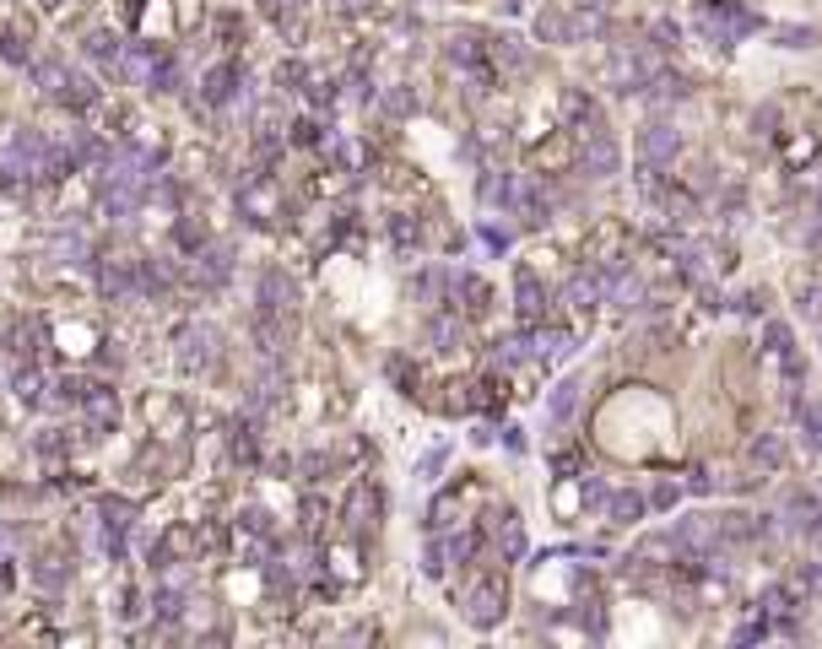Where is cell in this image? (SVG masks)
Listing matches in <instances>:
<instances>
[{"instance_id": "6da1fadb", "label": "cell", "mask_w": 822, "mask_h": 649, "mask_svg": "<svg viewBox=\"0 0 822 649\" xmlns=\"http://www.w3.org/2000/svg\"><path fill=\"white\" fill-rule=\"evenodd\" d=\"M38 179H49V141L38 130H11L0 141V184L6 190H28Z\"/></svg>"}, {"instance_id": "7a4b0ae2", "label": "cell", "mask_w": 822, "mask_h": 649, "mask_svg": "<svg viewBox=\"0 0 822 649\" xmlns=\"http://www.w3.org/2000/svg\"><path fill=\"white\" fill-rule=\"evenodd\" d=\"M698 28L709 33V44L731 49L747 33H758L763 17H758V11H741V6H725V0H704V6H698Z\"/></svg>"}, {"instance_id": "3957f363", "label": "cell", "mask_w": 822, "mask_h": 649, "mask_svg": "<svg viewBox=\"0 0 822 649\" xmlns=\"http://www.w3.org/2000/svg\"><path fill=\"white\" fill-rule=\"evenodd\" d=\"M460 612H466L471 628H498L503 612H509V590H503L498 574H476L466 595H460Z\"/></svg>"}, {"instance_id": "277c9868", "label": "cell", "mask_w": 822, "mask_h": 649, "mask_svg": "<svg viewBox=\"0 0 822 649\" xmlns=\"http://www.w3.org/2000/svg\"><path fill=\"white\" fill-rule=\"evenodd\" d=\"M174 347H179L174 357H179L184 374H206V368H217V347H222V336H217V325L190 320V325H179Z\"/></svg>"}, {"instance_id": "5b68a950", "label": "cell", "mask_w": 822, "mask_h": 649, "mask_svg": "<svg viewBox=\"0 0 822 649\" xmlns=\"http://www.w3.org/2000/svg\"><path fill=\"white\" fill-rule=\"evenodd\" d=\"M579 168H585L590 179H612L622 168V152H617V141L601 130V119H595V125H579Z\"/></svg>"}, {"instance_id": "8992f818", "label": "cell", "mask_w": 822, "mask_h": 649, "mask_svg": "<svg viewBox=\"0 0 822 649\" xmlns=\"http://www.w3.org/2000/svg\"><path fill=\"white\" fill-rule=\"evenodd\" d=\"M98 287H103V298H109V303L141 298V260H130V255H103V260H98Z\"/></svg>"}, {"instance_id": "52a82bcc", "label": "cell", "mask_w": 822, "mask_h": 649, "mask_svg": "<svg viewBox=\"0 0 822 649\" xmlns=\"http://www.w3.org/2000/svg\"><path fill=\"white\" fill-rule=\"evenodd\" d=\"M136 525V503L130 498H98V531H103V552L119 558V547H125V531Z\"/></svg>"}, {"instance_id": "ba28073f", "label": "cell", "mask_w": 822, "mask_h": 649, "mask_svg": "<svg viewBox=\"0 0 822 649\" xmlns=\"http://www.w3.org/2000/svg\"><path fill=\"white\" fill-rule=\"evenodd\" d=\"M676 152H682V136H676V125H666V119H649V125L639 130V163L671 168Z\"/></svg>"}, {"instance_id": "9c48e42d", "label": "cell", "mask_w": 822, "mask_h": 649, "mask_svg": "<svg viewBox=\"0 0 822 649\" xmlns=\"http://www.w3.org/2000/svg\"><path fill=\"white\" fill-rule=\"evenodd\" d=\"M228 276H233V249L228 244H211V249H195L190 255V282L201 287V293H217Z\"/></svg>"}, {"instance_id": "30bf717a", "label": "cell", "mask_w": 822, "mask_h": 649, "mask_svg": "<svg viewBox=\"0 0 822 649\" xmlns=\"http://www.w3.org/2000/svg\"><path fill=\"white\" fill-rule=\"evenodd\" d=\"M76 412L87 417L92 439H103V433L119 428V395L109 390V384H87V395H82V406H76Z\"/></svg>"}, {"instance_id": "8fae6325", "label": "cell", "mask_w": 822, "mask_h": 649, "mask_svg": "<svg viewBox=\"0 0 822 649\" xmlns=\"http://www.w3.org/2000/svg\"><path fill=\"white\" fill-rule=\"evenodd\" d=\"M341 520H347V531L352 536H368L379 525V487L374 482H357L347 503H341Z\"/></svg>"}, {"instance_id": "7c38bea8", "label": "cell", "mask_w": 822, "mask_h": 649, "mask_svg": "<svg viewBox=\"0 0 822 649\" xmlns=\"http://www.w3.org/2000/svg\"><path fill=\"white\" fill-rule=\"evenodd\" d=\"M779 525H785V531H795V536H812L817 525H822V503H817L812 493H790L785 509H779Z\"/></svg>"}, {"instance_id": "4fadbf2b", "label": "cell", "mask_w": 822, "mask_h": 649, "mask_svg": "<svg viewBox=\"0 0 822 649\" xmlns=\"http://www.w3.org/2000/svg\"><path fill=\"white\" fill-rule=\"evenodd\" d=\"M293 303H298V287H293V276L287 271H260V309H271V314H293Z\"/></svg>"}, {"instance_id": "5bb4252c", "label": "cell", "mask_w": 822, "mask_h": 649, "mask_svg": "<svg viewBox=\"0 0 822 649\" xmlns=\"http://www.w3.org/2000/svg\"><path fill=\"white\" fill-rule=\"evenodd\" d=\"M514 314H520V325H541V320H547V293H541V282L530 271L514 276Z\"/></svg>"}, {"instance_id": "9a60e30c", "label": "cell", "mask_w": 822, "mask_h": 649, "mask_svg": "<svg viewBox=\"0 0 822 649\" xmlns=\"http://www.w3.org/2000/svg\"><path fill=\"white\" fill-rule=\"evenodd\" d=\"M238 87H244V71H238V65H211L206 82H201V103L222 109V103H233V98H238Z\"/></svg>"}, {"instance_id": "2e32d148", "label": "cell", "mask_w": 822, "mask_h": 649, "mask_svg": "<svg viewBox=\"0 0 822 649\" xmlns=\"http://www.w3.org/2000/svg\"><path fill=\"white\" fill-rule=\"evenodd\" d=\"M601 33H612V17L601 6H568V44H595Z\"/></svg>"}, {"instance_id": "e0dca14e", "label": "cell", "mask_w": 822, "mask_h": 649, "mask_svg": "<svg viewBox=\"0 0 822 649\" xmlns=\"http://www.w3.org/2000/svg\"><path fill=\"white\" fill-rule=\"evenodd\" d=\"M601 509H606V520H612V525H639L644 509H649V498L633 493V487H617V493L601 498Z\"/></svg>"}, {"instance_id": "ac0fdd59", "label": "cell", "mask_w": 822, "mask_h": 649, "mask_svg": "<svg viewBox=\"0 0 822 649\" xmlns=\"http://www.w3.org/2000/svg\"><path fill=\"white\" fill-rule=\"evenodd\" d=\"M530 347H536L541 363H563V357H574L579 336H574V330H558V325H541L536 336H530Z\"/></svg>"}, {"instance_id": "d6986e66", "label": "cell", "mask_w": 822, "mask_h": 649, "mask_svg": "<svg viewBox=\"0 0 822 649\" xmlns=\"http://www.w3.org/2000/svg\"><path fill=\"white\" fill-rule=\"evenodd\" d=\"M493 541H498L503 558H525V520L509 514V509H498L493 514Z\"/></svg>"}, {"instance_id": "ffe728a7", "label": "cell", "mask_w": 822, "mask_h": 649, "mask_svg": "<svg viewBox=\"0 0 822 649\" xmlns=\"http://www.w3.org/2000/svg\"><path fill=\"white\" fill-rule=\"evenodd\" d=\"M455 298H460V309H466L471 320L493 309V287H487L482 276H455Z\"/></svg>"}, {"instance_id": "44dd1931", "label": "cell", "mask_w": 822, "mask_h": 649, "mask_svg": "<svg viewBox=\"0 0 822 649\" xmlns=\"http://www.w3.org/2000/svg\"><path fill=\"white\" fill-rule=\"evenodd\" d=\"M747 460H752L758 471H768V476L785 471V433H763V439L747 449Z\"/></svg>"}, {"instance_id": "7402d4cb", "label": "cell", "mask_w": 822, "mask_h": 649, "mask_svg": "<svg viewBox=\"0 0 822 649\" xmlns=\"http://www.w3.org/2000/svg\"><path fill=\"white\" fill-rule=\"evenodd\" d=\"M55 103H65L71 114H87L92 103H98V87H92L82 71H71V76H65V87H60V98H55Z\"/></svg>"}, {"instance_id": "603a6c76", "label": "cell", "mask_w": 822, "mask_h": 649, "mask_svg": "<svg viewBox=\"0 0 822 649\" xmlns=\"http://www.w3.org/2000/svg\"><path fill=\"white\" fill-rule=\"evenodd\" d=\"M11 395H17L22 406H44V374H38L33 363H22L17 374H11Z\"/></svg>"}, {"instance_id": "cb8c5ba5", "label": "cell", "mask_w": 822, "mask_h": 649, "mask_svg": "<svg viewBox=\"0 0 822 649\" xmlns=\"http://www.w3.org/2000/svg\"><path fill=\"white\" fill-rule=\"evenodd\" d=\"M536 38H541V44H568V11L563 6L536 11Z\"/></svg>"}, {"instance_id": "d4e9b609", "label": "cell", "mask_w": 822, "mask_h": 649, "mask_svg": "<svg viewBox=\"0 0 822 649\" xmlns=\"http://www.w3.org/2000/svg\"><path fill=\"white\" fill-rule=\"evenodd\" d=\"M195 547V536L190 531H184V525H179V531H168L163 541H157V547H152V563L157 568H168V563H179L184 558V552H190Z\"/></svg>"}, {"instance_id": "484cf974", "label": "cell", "mask_w": 822, "mask_h": 649, "mask_svg": "<svg viewBox=\"0 0 822 649\" xmlns=\"http://www.w3.org/2000/svg\"><path fill=\"white\" fill-rule=\"evenodd\" d=\"M38 352H44V320L33 314V320L17 325V357L22 363H38Z\"/></svg>"}, {"instance_id": "4316f807", "label": "cell", "mask_w": 822, "mask_h": 649, "mask_svg": "<svg viewBox=\"0 0 822 649\" xmlns=\"http://www.w3.org/2000/svg\"><path fill=\"white\" fill-rule=\"evenodd\" d=\"M65 76H71V65L65 60H33V82L49 92V98H60V87H65Z\"/></svg>"}, {"instance_id": "83f0119b", "label": "cell", "mask_w": 822, "mask_h": 649, "mask_svg": "<svg viewBox=\"0 0 822 649\" xmlns=\"http://www.w3.org/2000/svg\"><path fill=\"white\" fill-rule=\"evenodd\" d=\"M228 449H233V460H244V466H255V455H260V439H255V428H249V422H233V428H228Z\"/></svg>"}, {"instance_id": "f1b7e54d", "label": "cell", "mask_w": 822, "mask_h": 649, "mask_svg": "<svg viewBox=\"0 0 822 649\" xmlns=\"http://www.w3.org/2000/svg\"><path fill=\"white\" fill-rule=\"evenodd\" d=\"M547 412H552V422H568L579 412V379H563L558 390H552V401H547Z\"/></svg>"}, {"instance_id": "f546056e", "label": "cell", "mask_w": 822, "mask_h": 649, "mask_svg": "<svg viewBox=\"0 0 822 649\" xmlns=\"http://www.w3.org/2000/svg\"><path fill=\"white\" fill-rule=\"evenodd\" d=\"M119 55H125V44H114L109 33H92L87 38V60H98L103 71H119Z\"/></svg>"}, {"instance_id": "4dcf8cb0", "label": "cell", "mask_w": 822, "mask_h": 649, "mask_svg": "<svg viewBox=\"0 0 822 649\" xmlns=\"http://www.w3.org/2000/svg\"><path fill=\"white\" fill-rule=\"evenodd\" d=\"M649 103H682L687 98V82L682 76H649Z\"/></svg>"}, {"instance_id": "1f68e13d", "label": "cell", "mask_w": 822, "mask_h": 649, "mask_svg": "<svg viewBox=\"0 0 822 649\" xmlns=\"http://www.w3.org/2000/svg\"><path fill=\"white\" fill-rule=\"evenodd\" d=\"M28 55H33V49H28V38H22L17 28L0 33V60H6V65H28Z\"/></svg>"}, {"instance_id": "d6a6232c", "label": "cell", "mask_w": 822, "mask_h": 649, "mask_svg": "<svg viewBox=\"0 0 822 649\" xmlns=\"http://www.w3.org/2000/svg\"><path fill=\"white\" fill-rule=\"evenodd\" d=\"M487 55H493L498 65H525V60H530L520 38H493V49H487Z\"/></svg>"}, {"instance_id": "836d02e7", "label": "cell", "mask_w": 822, "mask_h": 649, "mask_svg": "<svg viewBox=\"0 0 822 649\" xmlns=\"http://www.w3.org/2000/svg\"><path fill=\"white\" fill-rule=\"evenodd\" d=\"M795 590H801L806 601H822V563H801V574H795Z\"/></svg>"}, {"instance_id": "e575fe53", "label": "cell", "mask_w": 822, "mask_h": 649, "mask_svg": "<svg viewBox=\"0 0 822 649\" xmlns=\"http://www.w3.org/2000/svg\"><path fill=\"white\" fill-rule=\"evenodd\" d=\"M384 114H395V119L417 114V92H411V87H395V92H384Z\"/></svg>"}, {"instance_id": "d590c367", "label": "cell", "mask_w": 822, "mask_h": 649, "mask_svg": "<svg viewBox=\"0 0 822 649\" xmlns=\"http://www.w3.org/2000/svg\"><path fill=\"white\" fill-rule=\"evenodd\" d=\"M768 352L779 357V363H785V357H795V336H790V325H768Z\"/></svg>"}, {"instance_id": "8d00e7d4", "label": "cell", "mask_w": 822, "mask_h": 649, "mask_svg": "<svg viewBox=\"0 0 822 649\" xmlns=\"http://www.w3.org/2000/svg\"><path fill=\"white\" fill-rule=\"evenodd\" d=\"M33 449H38V455H49V460H55V455H65V449H71V439H65L60 428H44V433L33 439Z\"/></svg>"}, {"instance_id": "74e56055", "label": "cell", "mask_w": 822, "mask_h": 649, "mask_svg": "<svg viewBox=\"0 0 822 649\" xmlns=\"http://www.w3.org/2000/svg\"><path fill=\"white\" fill-rule=\"evenodd\" d=\"M238 525H244V531H249V536H271V514H265V509H260V503H249V509H244V514H238Z\"/></svg>"}, {"instance_id": "f35d334b", "label": "cell", "mask_w": 822, "mask_h": 649, "mask_svg": "<svg viewBox=\"0 0 822 649\" xmlns=\"http://www.w3.org/2000/svg\"><path fill=\"white\" fill-rule=\"evenodd\" d=\"M82 395H87V384H82V379H71V374L55 384V406H82Z\"/></svg>"}, {"instance_id": "ab89813d", "label": "cell", "mask_w": 822, "mask_h": 649, "mask_svg": "<svg viewBox=\"0 0 822 649\" xmlns=\"http://www.w3.org/2000/svg\"><path fill=\"white\" fill-rule=\"evenodd\" d=\"M33 579H38L44 590H60V585H65V568H60V558H44V563L33 568Z\"/></svg>"}, {"instance_id": "60d3db41", "label": "cell", "mask_w": 822, "mask_h": 649, "mask_svg": "<svg viewBox=\"0 0 822 649\" xmlns=\"http://www.w3.org/2000/svg\"><path fill=\"white\" fill-rule=\"evenodd\" d=\"M433 341H439L444 352H455V341H460V320H449V314H444V320H433Z\"/></svg>"}, {"instance_id": "b9f144b4", "label": "cell", "mask_w": 822, "mask_h": 649, "mask_svg": "<svg viewBox=\"0 0 822 649\" xmlns=\"http://www.w3.org/2000/svg\"><path fill=\"white\" fill-rule=\"evenodd\" d=\"M390 238H395V244H401V249H411V244H417V238H422V228H417V222H411V217H395V222H390Z\"/></svg>"}, {"instance_id": "7bdbcfd3", "label": "cell", "mask_w": 822, "mask_h": 649, "mask_svg": "<svg viewBox=\"0 0 822 649\" xmlns=\"http://www.w3.org/2000/svg\"><path fill=\"white\" fill-rule=\"evenodd\" d=\"M444 460H449V449H444V444H439V449H428V455H422V466H417V476H422V482H433V476L444 471Z\"/></svg>"}, {"instance_id": "ee69618b", "label": "cell", "mask_w": 822, "mask_h": 649, "mask_svg": "<svg viewBox=\"0 0 822 649\" xmlns=\"http://www.w3.org/2000/svg\"><path fill=\"white\" fill-rule=\"evenodd\" d=\"M320 525H325V503H320V498H309V503H303V531L314 536Z\"/></svg>"}, {"instance_id": "f6af8a7d", "label": "cell", "mask_w": 822, "mask_h": 649, "mask_svg": "<svg viewBox=\"0 0 822 649\" xmlns=\"http://www.w3.org/2000/svg\"><path fill=\"white\" fill-rule=\"evenodd\" d=\"M779 38H785L790 49H812V44H817V33H812V28H785Z\"/></svg>"}, {"instance_id": "bcb514c9", "label": "cell", "mask_w": 822, "mask_h": 649, "mask_svg": "<svg viewBox=\"0 0 822 649\" xmlns=\"http://www.w3.org/2000/svg\"><path fill=\"white\" fill-rule=\"evenodd\" d=\"M801 433H806V444H812V449H822V417L801 412Z\"/></svg>"}, {"instance_id": "7dc6e473", "label": "cell", "mask_w": 822, "mask_h": 649, "mask_svg": "<svg viewBox=\"0 0 822 649\" xmlns=\"http://www.w3.org/2000/svg\"><path fill=\"white\" fill-rule=\"evenodd\" d=\"M676 498H682V487L660 482V487H655V498H649V503H655V509H676Z\"/></svg>"}, {"instance_id": "c3c4849f", "label": "cell", "mask_w": 822, "mask_h": 649, "mask_svg": "<svg viewBox=\"0 0 822 649\" xmlns=\"http://www.w3.org/2000/svg\"><path fill=\"white\" fill-rule=\"evenodd\" d=\"M801 314H812V320H822V287H806V293H801Z\"/></svg>"}, {"instance_id": "681fc988", "label": "cell", "mask_w": 822, "mask_h": 649, "mask_svg": "<svg viewBox=\"0 0 822 649\" xmlns=\"http://www.w3.org/2000/svg\"><path fill=\"white\" fill-rule=\"evenodd\" d=\"M293 141H298V147H309V141H320V125H314V119H298V125H293Z\"/></svg>"}, {"instance_id": "f907efd6", "label": "cell", "mask_w": 822, "mask_h": 649, "mask_svg": "<svg viewBox=\"0 0 822 649\" xmlns=\"http://www.w3.org/2000/svg\"><path fill=\"white\" fill-rule=\"evenodd\" d=\"M336 11H347V17H357V11H368V0H336Z\"/></svg>"}, {"instance_id": "816d5d0a", "label": "cell", "mask_w": 822, "mask_h": 649, "mask_svg": "<svg viewBox=\"0 0 822 649\" xmlns=\"http://www.w3.org/2000/svg\"><path fill=\"white\" fill-rule=\"evenodd\" d=\"M812 536H817V552H822V525H817V531H812Z\"/></svg>"}, {"instance_id": "f5cc1de1", "label": "cell", "mask_w": 822, "mask_h": 649, "mask_svg": "<svg viewBox=\"0 0 822 649\" xmlns=\"http://www.w3.org/2000/svg\"><path fill=\"white\" fill-rule=\"evenodd\" d=\"M44 6H49V11H55V6H65V0H44Z\"/></svg>"}]
</instances>
